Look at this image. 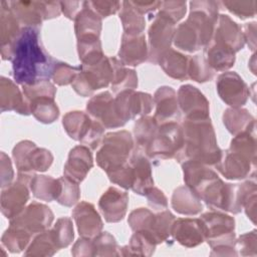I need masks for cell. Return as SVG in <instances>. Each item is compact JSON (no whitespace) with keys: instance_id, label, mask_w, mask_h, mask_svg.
I'll list each match as a JSON object with an SVG mask.
<instances>
[{"instance_id":"cell-46","label":"cell","mask_w":257,"mask_h":257,"mask_svg":"<svg viewBox=\"0 0 257 257\" xmlns=\"http://www.w3.org/2000/svg\"><path fill=\"white\" fill-rule=\"evenodd\" d=\"M93 256H116L119 255V248L115 239L108 232H100L91 238Z\"/></svg>"},{"instance_id":"cell-45","label":"cell","mask_w":257,"mask_h":257,"mask_svg":"<svg viewBox=\"0 0 257 257\" xmlns=\"http://www.w3.org/2000/svg\"><path fill=\"white\" fill-rule=\"evenodd\" d=\"M37 146L30 141H22L18 143L12 152V156L18 170V173L33 174L30 168L31 157L34 149Z\"/></svg>"},{"instance_id":"cell-26","label":"cell","mask_w":257,"mask_h":257,"mask_svg":"<svg viewBox=\"0 0 257 257\" xmlns=\"http://www.w3.org/2000/svg\"><path fill=\"white\" fill-rule=\"evenodd\" d=\"M1 111L14 110L20 114H30L29 104L17 85L9 78L2 76L0 80Z\"/></svg>"},{"instance_id":"cell-39","label":"cell","mask_w":257,"mask_h":257,"mask_svg":"<svg viewBox=\"0 0 257 257\" xmlns=\"http://www.w3.org/2000/svg\"><path fill=\"white\" fill-rule=\"evenodd\" d=\"M159 127L158 121L152 116H141L134 125V139L138 151L145 152L150 141Z\"/></svg>"},{"instance_id":"cell-23","label":"cell","mask_w":257,"mask_h":257,"mask_svg":"<svg viewBox=\"0 0 257 257\" xmlns=\"http://www.w3.org/2000/svg\"><path fill=\"white\" fill-rule=\"evenodd\" d=\"M154 103L156 104L154 117L159 124L179 119L180 112L177 93L172 87H159L154 94Z\"/></svg>"},{"instance_id":"cell-14","label":"cell","mask_w":257,"mask_h":257,"mask_svg":"<svg viewBox=\"0 0 257 257\" xmlns=\"http://www.w3.org/2000/svg\"><path fill=\"white\" fill-rule=\"evenodd\" d=\"M178 104L188 119L208 118L209 101L204 94L191 84L182 85L178 90Z\"/></svg>"},{"instance_id":"cell-6","label":"cell","mask_w":257,"mask_h":257,"mask_svg":"<svg viewBox=\"0 0 257 257\" xmlns=\"http://www.w3.org/2000/svg\"><path fill=\"white\" fill-rule=\"evenodd\" d=\"M80 71L71 83L72 88L81 96H89L96 89L106 87L112 80V65L105 55L97 62L89 65L80 64Z\"/></svg>"},{"instance_id":"cell-44","label":"cell","mask_w":257,"mask_h":257,"mask_svg":"<svg viewBox=\"0 0 257 257\" xmlns=\"http://www.w3.org/2000/svg\"><path fill=\"white\" fill-rule=\"evenodd\" d=\"M214 70L209 65L206 57L201 54L189 58L188 77L197 82H206L213 78Z\"/></svg>"},{"instance_id":"cell-16","label":"cell","mask_w":257,"mask_h":257,"mask_svg":"<svg viewBox=\"0 0 257 257\" xmlns=\"http://www.w3.org/2000/svg\"><path fill=\"white\" fill-rule=\"evenodd\" d=\"M215 167L227 179L242 180L251 175L255 176L256 162L241 154L227 150L223 152L220 162Z\"/></svg>"},{"instance_id":"cell-21","label":"cell","mask_w":257,"mask_h":257,"mask_svg":"<svg viewBox=\"0 0 257 257\" xmlns=\"http://www.w3.org/2000/svg\"><path fill=\"white\" fill-rule=\"evenodd\" d=\"M79 235L82 238H93L102 230V221L94 206L87 202H80L72 211Z\"/></svg>"},{"instance_id":"cell-28","label":"cell","mask_w":257,"mask_h":257,"mask_svg":"<svg viewBox=\"0 0 257 257\" xmlns=\"http://www.w3.org/2000/svg\"><path fill=\"white\" fill-rule=\"evenodd\" d=\"M76 38L87 36L99 37L101 30V17L88 5L87 1L82 2V8L74 19Z\"/></svg>"},{"instance_id":"cell-42","label":"cell","mask_w":257,"mask_h":257,"mask_svg":"<svg viewBox=\"0 0 257 257\" xmlns=\"http://www.w3.org/2000/svg\"><path fill=\"white\" fill-rule=\"evenodd\" d=\"M31 236L32 235L30 233L21 228L9 226L2 235L1 244L11 253H19L27 247Z\"/></svg>"},{"instance_id":"cell-32","label":"cell","mask_w":257,"mask_h":257,"mask_svg":"<svg viewBox=\"0 0 257 257\" xmlns=\"http://www.w3.org/2000/svg\"><path fill=\"white\" fill-rule=\"evenodd\" d=\"M223 122L234 136L255 131V118L244 108L231 107L226 109L223 114Z\"/></svg>"},{"instance_id":"cell-12","label":"cell","mask_w":257,"mask_h":257,"mask_svg":"<svg viewBox=\"0 0 257 257\" xmlns=\"http://www.w3.org/2000/svg\"><path fill=\"white\" fill-rule=\"evenodd\" d=\"M53 217L52 211L46 205L33 202L10 219V226L21 228L33 235L47 230L53 221Z\"/></svg>"},{"instance_id":"cell-50","label":"cell","mask_w":257,"mask_h":257,"mask_svg":"<svg viewBox=\"0 0 257 257\" xmlns=\"http://www.w3.org/2000/svg\"><path fill=\"white\" fill-rule=\"evenodd\" d=\"M22 88H23V94L27 102L37 97L47 96V97L54 98L56 93L55 86L51 82H49V80H41L31 85H22Z\"/></svg>"},{"instance_id":"cell-10","label":"cell","mask_w":257,"mask_h":257,"mask_svg":"<svg viewBox=\"0 0 257 257\" xmlns=\"http://www.w3.org/2000/svg\"><path fill=\"white\" fill-rule=\"evenodd\" d=\"M154 106V99L151 94L134 89L122 90L114 98V109L119 119L125 124L136 116L149 114Z\"/></svg>"},{"instance_id":"cell-41","label":"cell","mask_w":257,"mask_h":257,"mask_svg":"<svg viewBox=\"0 0 257 257\" xmlns=\"http://www.w3.org/2000/svg\"><path fill=\"white\" fill-rule=\"evenodd\" d=\"M175 220V216L168 210H163L160 213L155 214L153 224L148 233L154 238L157 244L167 241L172 235V228Z\"/></svg>"},{"instance_id":"cell-64","label":"cell","mask_w":257,"mask_h":257,"mask_svg":"<svg viewBox=\"0 0 257 257\" xmlns=\"http://www.w3.org/2000/svg\"><path fill=\"white\" fill-rule=\"evenodd\" d=\"M245 30L243 32L244 40L248 42V46L252 50H255V31H256V23L251 22V23H246L245 25Z\"/></svg>"},{"instance_id":"cell-63","label":"cell","mask_w":257,"mask_h":257,"mask_svg":"<svg viewBox=\"0 0 257 257\" xmlns=\"http://www.w3.org/2000/svg\"><path fill=\"white\" fill-rule=\"evenodd\" d=\"M80 5H82V3H80L79 1H61L60 2L61 11L68 19H71V20L72 19L74 20L78 12L81 10Z\"/></svg>"},{"instance_id":"cell-1","label":"cell","mask_w":257,"mask_h":257,"mask_svg":"<svg viewBox=\"0 0 257 257\" xmlns=\"http://www.w3.org/2000/svg\"><path fill=\"white\" fill-rule=\"evenodd\" d=\"M12 74L16 83L35 84L52 77L55 60L40 42L39 28L23 26L12 49Z\"/></svg>"},{"instance_id":"cell-54","label":"cell","mask_w":257,"mask_h":257,"mask_svg":"<svg viewBox=\"0 0 257 257\" xmlns=\"http://www.w3.org/2000/svg\"><path fill=\"white\" fill-rule=\"evenodd\" d=\"M107 176L112 183L120 186L121 188H123L125 190L132 189L133 172H132V167L128 162L125 165H123L122 167L107 173Z\"/></svg>"},{"instance_id":"cell-61","label":"cell","mask_w":257,"mask_h":257,"mask_svg":"<svg viewBox=\"0 0 257 257\" xmlns=\"http://www.w3.org/2000/svg\"><path fill=\"white\" fill-rule=\"evenodd\" d=\"M71 253L74 256H93L91 238L78 239L73 245Z\"/></svg>"},{"instance_id":"cell-17","label":"cell","mask_w":257,"mask_h":257,"mask_svg":"<svg viewBox=\"0 0 257 257\" xmlns=\"http://www.w3.org/2000/svg\"><path fill=\"white\" fill-rule=\"evenodd\" d=\"M19 21L12 12L7 1L0 3V42L1 56L4 60H11L13 44L18 37L21 28Z\"/></svg>"},{"instance_id":"cell-20","label":"cell","mask_w":257,"mask_h":257,"mask_svg":"<svg viewBox=\"0 0 257 257\" xmlns=\"http://www.w3.org/2000/svg\"><path fill=\"white\" fill-rule=\"evenodd\" d=\"M92 166L93 160L90 149L86 146L79 145L69 152L67 162L64 165L63 174L66 178L80 183L85 179Z\"/></svg>"},{"instance_id":"cell-36","label":"cell","mask_w":257,"mask_h":257,"mask_svg":"<svg viewBox=\"0 0 257 257\" xmlns=\"http://www.w3.org/2000/svg\"><path fill=\"white\" fill-rule=\"evenodd\" d=\"M112 65L111 87L116 93L122 90L135 89L138 86V76L134 69L125 68L124 64L117 58L109 57Z\"/></svg>"},{"instance_id":"cell-55","label":"cell","mask_w":257,"mask_h":257,"mask_svg":"<svg viewBox=\"0 0 257 257\" xmlns=\"http://www.w3.org/2000/svg\"><path fill=\"white\" fill-rule=\"evenodd\" d=\"M104 134V126L97 120L92 119V123L87 131L86 135L80 141L83 146H86L90 150H95L102 142Z\"/></svg>"},{"instance_id":"cell-8","label":"cell","mask_w":257,"mask_h":257,"mask_svg":"<svg viewBox=\"0 0 257 257\" xmlns=\"http://www.w3.org/2000/svg\"><path fill=\"white\" fill-rule=\"evenodd\" d=\"M19 23L38 27L43 20L59 16L60 2L57 1H8Z\"/></svg>"},{"instance_id":"cell-27","label":"cell","mask_w":257,"mask_h":257,"mask_svg":"<svg viewBox=\"0 0 257 257\" xmlns=\"http://www.w3.org/2000/svg\"><path fill=\"white\" fill-rule=\"evenodd\" d=\"M144 152L136 150L130 159V165L133 172L132 190L139 195L145 196L147 190L154 185L152 176V166Z\"/></svg>"},{"instance_id":"cell-13","label":"cell","mask_w":257,"mask_h":257,"mask_svg":"<svg viewBox=\"0 0 257 257\" xmlns=\"http://www.w3.org/2000/svg\"><path fill=\"white\" fill-rule=\"evenodd\" d=\"M219 96L232 107L244 105L250 95V90L239 74L232 71L221 73L216 82Z\"/></svg>"},{"instance_id":"cell-59","label":"cell","mask_w":257,"mask_h":257,"mask_svg":"<svg viewBox=\"0 0 257 257\" xmlns=\"http://www.w3.org/2000/svg\"><path fill=\"white\" fill-rule=\"evenodd\" d=\"M88 5L100 16L107 17L114 14L121 7V3L118 1H87Z\"/></svg>"},{"instance_id":"cell-56","label":"cell","mask_w":257,"mask_h":257,"mask_svg":"<svg viewBox=\"0 0 257 257\" xmlns=\"http://www.w3.org/2000/svg\"><path fill=\"white\" fill-rule=\"evenodd\" d=\"M186 1H165L162 2L160 11L164 12L175 23L180 21L186 13Z\"/></svg>"},{"instance_id":"cell-60","label":"cell","mask_w":257,"mask_h":257,"mask_svg":"<svg viewBox=\"0 0 257 257\" xmlns=\"http://www.w3.org/2000/svg\"><path fill=\"white\" fill-rule=\"evenodd\" d=\"M1 189H4L12 184L14 172L11 161L5 153H1Z\"/></svg>"},{"instance_id":"cell-57","label":"cell","mask_w":257,"mask_h":257,"mask_svg":"<svg viewBox=\"0 0 257 257\" xmlns=\"http://www.w3.org/2000/svg\"><path fill=\"white\" fill-rule=\"evenodd\" d=\"M235 249L240 250L241 255H256V231L243 234L235 240Z\"/></svg>"},{"instance_id":"cell-22","label":"cell","mask_w":257,"mask_h":257,"mask_svg":"<svg viewBox=\"0 0 257 257\" xmlns=\"http://www.w3.org/2000/svg\"><path fill=\"white\" fill-rule=\"evenodd\" d=\"M172 235L178 243L188 248L196 247L205 241L204 228L200 219H176L173 224Z\"/></svg>"},{"instance_id":"cell-24","label":"cell","mask_w":257,"mask_h":257,"mask_svg":"<svg viewBox=\"0 0 257 257\" xmlns=\"http://www.w3.org/2000/svg\"><path fill=\"white\" fill-rule=\"evenodd\" d=\"M212 41L223 43L231 47L235 52L244 47L245 40L242 28L227 15H219Z\"/></svg>"},{"instance_id":"cell-40","label":"cell","mask_w":257,"mask_h":257,"mask_svg":"<svg viewBox=\"0 0 257 257\" xmlns=\"http://www.w3.org/2000/svg\"><path fill=\"white\" fill-rule=\"evenodd\" d=\"M174 43L177 48L187 52H195L202 47L197 32L187 21L181 23L176 28Z\"/></svg>"},{"instance_id":"cell-62","label":"cell","mask_w":257,"mask_h":257,"mask_svg":"<svg viewBox=\"0 0 257 257\" xmlns=\"http://www.w3.org/2000/svg\"><path fill=\"white\" fill-rule=\"evenodd\" d=\"M131 4L139 13L144 15L160 8L162 1H131Z\"/></svg>"},{"instance_id":"cell-30","label":"cell","mask_w":257,"mask_h":257,"mask_svg":"<svg viewBox=\"0 0 257 257\" xmlns=\"http://www.w3.org/2000/svg\"><path fill=\"white\" fill-rule=\"evenodd\" d=\"M173 209L182 215H197L202 212L201 199L186 185L177 188L172 196Z\"/></svg>"},{"instance_id":"cell-52","label":"cell","mask_w":257,"mask_h":257,"mask_svg":"<svg viewBox=\"0 0 257 257\" xmlns=\"http://www.w3.org/2000/svg\"><path fill=\"white\" fill-rule=\"evenodd\" d=\"M222 4L234 15L241 19L254 17L256 14L257 2L250 1H223Z\"/></svg>"},{"instance_id":"cell-29","label":"cell","mask_w":257,"mask_h":257,"mask_svg":"<svg viewBox=\"0 0 257 257\" xmlns=\"http://www.w3.org/2000/svg\"><path fill=\"white\" fill-rule=\"evenodd\" d=\"M204 52L209 65L214 71H225L234 65L236 52L223 43L211 41L204 48Z\"/></svg>"},{"instance_id":"cell-38","label":"cell","mask_w":257,"mask_h":257,"mask_svg":"<svg viewBox=\"0 0 257 257\" xmlns=\"http://www.w3.org/2000/svg\"><path fill=\"white\" fill-rule=\"evenodd\" d=\"M30 113L42 123H51L59 115V109L53 97H37L29 102Z\"/></svg>"},{"instance_id":"cell-11","label":"cell","mask_w":257,"mask_h":257,"mask_svg":"<svg viewBox=\"0 0 257 257\" xmlns=\"http://www.w3.org/2000/svg\"><path fill=\"white\" fill-rule=\"evenodd\" d=\"M34 174L18 173L17 180L2 189L0 206L1 212L7 219H12L24 208L29 199V183Z\"/></svg>"},{"instance_id":"cell-4","label":"cell","mask_w":257,"mask_h":257,"mask_svg":"<svg viewBox=\"0 0 257 257\" xmlns=\"http://www.w3.org/2000/svg\"><path fill=\"white\" fill-rule=\"evenodd\" d=\"M134 139L127 131L106 134L96 154L97 165L107 174L127 163L134 150Z\"/></svg>"},{"instance_id":"cell-19","label":"cell","mask_w":257,"mask_h":257,"mask_svg":"<svg viewBox=\"0 0 257 257\" xmlns=\"http://www.w3.org/2000/svg\"><path fill=\"white\" fill-rule=\"evenodd\" d=\"M186 185L200 198L206 188L218 179V175L206 165L196 161L186 160L182 164Z\"/></svg>"},{"instance_id":"cell-9","label":"cell","mask_w":257,"mask_h":257,"mask_svg":"<svg viewBox=\"0 0 257 257\" xmlns=\"http://www.w3.org/2000/svg\"><path fill=\"white\" fill-rule=\"evenodd\" d=\"M175 22L164 12L159 11L149 28V57L152 63H158L161 56L169 50L176 31Z\"/></svg>"},{"instance_id":"cell-53","label":"cell","mask_w":257,"mask_h":257,"mask_svg":"<svg viewBox=\"0 0 257 257\" xmlns=\"http://www.w3.org/2000/svg\"><path fill=\"white\" fill-rule=\"evenodd\" d=\"M52 162L53 156L48 150L36 147L31 157V172H45L51 166Z\"/></svg>"},{"instance_id":"cell-48","label":"cell","mask_w":257,"mask_h":257,"mask_svg":"<svg viewBox=\"0 0 257 257\" xmlns=\"http://www.w3.org/2000/svg\"><path fill=\"white\" fill-rule=\"evenodd\" d=\"M50 231L58 249L67 247L73 240L72 222L67 217L59 218Z\"/></svg>"},{"instance_id":"cell-49","label":"cell","mask_w":257,"mask_h":257,"mask_svg":"<svg viewBox=\"0 0 257 257\" xmlns=\"http://www.w3.org/2000/svg\"><path fill=\"white\" fill-rule=\"evenodd\" d=\"M155 214L149 209L139 208L134 210L127 219L130 227L136 231H146L149 232L153 224Z\"/></svg>"},{"instance_id":"cell-5","label":"cell","mask_w":257,"mask_h":257,"mask_svg":"<svg viewBox=\"0 0 257 257\" xmlns=\"http://www.w3.org/2000/svg\"><path fill=\"white\" fill-rule=\"evenodd\" d=\"M184 147L182 125L177 121L159 124V127L145 149L146 156L155 160L175 158L179 162Z\"/></svg>"},{"instance_id":"cell-2","label":"cell","mask_w":257,"mask_h":257,"mask_svg":"<svg viewBox=\"0 0 257 257\" xmlns=\"http://www.w3.org/2000/svg\"><path fill=\"white\" fill-rule=\"evenodd\" d=\"M184 147L179 162L192 160L206 166H216L223 155L217 144L210 117L188 119L181 124Z\"/></svg>"},{"instance_id":"cell-43","label":"cell","mask_w":257,"mask_h":257,"mask_svg":"<svg viewBox=\"0 0 257 257\" xmlns=\"http://www.w3.org/2000/svg\"><path fill=\"white\" fill-rule=\"evenodd\" d=\"M58 250L51 231L45 230L33 239L24 254L26 256H51Z\"/></svg>"},{"instance_id":"cell-31","label":"cell","mask_w":257,"mask_h":257,"mask_svg":"<svg viewBox=\"0 0 257 257\" xmlns=\"http://www.w3.org/2000/svg\"><path fill=\"white\" fill-rule=\"evenodd\" d=\"M158 63L161 65L163 70L167 75L172 78L185 80L188 77V65H189V58L170 48L167 50L159 59Z\"/></svg>"},{"instance_id":"cell-33","label":"cell","mask_w":257,"mask_h":257,"mask_svg":"<svg viewBox=\"0 0 257 257\" xmlns=\"http://www.w3.org/2000/svg\"><path fill=\"white\" fill-rule=\"evenodd\" d=\"M29 187L35 198L42 201L51 202L57 199L60 189V182L59 179H53L49 176L33 175L30 180Z\"/></svg>"},{"instance_id":"cell-35","label":"cell","mask_w":257,"mask_h":257,"mask_svg":"<svg viewBox=\"0 0 257 257\" xmlns=\"http://www.w3.org/2000/svg\"><path fill=\"white\" fill-rule=\"evenodd\" d=\"M92 123L89 115L83 111L67 112L62 118V124L67 135L74 141H81Z\"/></svg>"},{"instance_id":"cell-47","label":"cell","mask_w":257,"mask_h":257,"mask_svg":"<svg viewBox=\"0 0 257 257\" xmlns=\"http://www.w3.org/2000/svg\"><path fill=\"white\" fill-rule=\"evenodd\" d=\"M60 189L57 196L56 201L63 206L71 207L80 197V190L78 187V183L66 178L65 176L59 178Z\"/></svg>"},{"instance_id":"cell-51","label":"cell","mask_w":257,"mask_h":257,"mask_svg":"<svg viewBox=\"0 0 257 257\" xmlns=\"http://www.w3.org/2000/svg\"><path fill=\"white\" fill-rule=\"evenodd\" d=\"M79 71V67L71 66L65 62L56 61L52 71V79L58 85H67L74 81Z\"/></svg>"},{"instance_id":"cell-18","label":"cell","mask_w":257,"mask_h":257,"mask_svg":"<svg viewBox=\"0 0 257 257\" xmlns=\"http://www.w3.org/2000/svg\"><path fill=\"white\" fill-rule=\"evenodd\" d=\"M128 195L115 187H109L100 197L98 208L108 223H116L123 219L126 214Z\"/></svg>"},{"instance_id":"cell-37","label":"cell","mask_w":257,"mask_h":257,"mask_svg":"<svg viewBox=\"0 0 257 257\" xmlns=\"http://www.w3.org/2000/svg\"><path fill=\"white\" fill-rule=\"evenodd\" d=\"M119 18L122 23L124 34L128 36L143 34L146 26L145 18L133 7L131 1H123L121 3Z\"/></svg>"},{"instance_id":"cell-58","label":"cell","mask_w":257,"mask_h":257,"mask_svg":"<svg viewBox=\"0 0 257 257\" xmlns=\"http://www.w3.org/2000/svg\"><path fill=\"white\" fill-rule=\"evenodd\" d=\"M149 206L156 211L166 210L168 207V201L165 194L156 187H151L145 193Z\"/></svg>"},{"instance_id":"cell-15","label":"cell","mask_w":257,"mask_h":257,"mask_svg":"<svg viewBox=\"0 0 257 257\" xmlns=\"http://www.w3.org/2000/svg\"><path fill=\"white\" fill-rule=\"evenodd\" d=\"M86 110L90 116L106 128L124 125L115 112L114 98L108 91H103L91 97L86 104Z\"/></svg>"},{"instance_id":"cell-34","label":"cell","mask_w":257,"mask_h":257,"mask_svg":"<svg viewBox=\"0 0 257 257\" xmlns=\"http://www.w3.org/2000/svg\"><path fill=\"white\" fill-rule=\"evenodd\" d=\"M157 243L146 231H136L132 236L128 245L119 248V255L122 256H151L156 249Z\"/></svg>"},{"instance_id":"cell-25","label":"cell","mask_w":257,"mask_h":257,"mask_svg":"<svg viewBox=\"0 0 257 257\" xmlns=\"http://www.w3.org/2000/svg\"><path fill=\"white\" fill-rule=\"evenodd\" d=\"M118 56L124 65L137 66L146 61L149 57V48L145 35L128 36L123 33Z\"/></svg>"},{"instance_id":"cell-3","label":"cell","mask_w":257,"mask_h":257,"mask_svg":"<svg viewBox=\"0 0 257 257\" xmlns=\"http://www.w3.org/2000/svg\"><path fill=\"white\" fill-rule=\"evenodd\" d=\"M211 255H237L235 251V220L219 212H207L200 218Z\"/></svg>"},{"instance_id":"cell-7","label":"cell","mask_w":257,"mask_h":257,"mask_svg":"<svg viewBox=\"0 0 257 257\" xmlns=\"http://www.w3.org/2000/svg\"><path fill=\"white\" fill-rule=\"evenodd\" d=\"M219 3L216 1H191L187 22L197 32L202 47H206L213 38L219 17Z\"/></svg>"}]
</instances>
